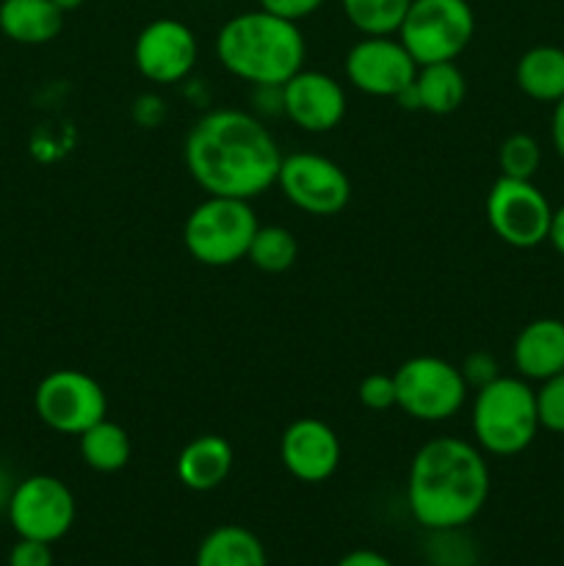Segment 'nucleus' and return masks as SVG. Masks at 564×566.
I'll list each match as a JSON object with an SVG mask.
<instances>
[{"mask_svg":"<svg viewBox=\"0 0 564 566\" xmlns=\"http://www.w3.org/2000/svg\"><path fill=\"white\" fill-rule=\"evenodd\" d=\"M130 437L114 420L103 418L81 434V457L97 473H119L130 462Z\"/></svg>","mask_w":564,"mask_h":566,"instance_id":"obj_22","label":"nucleus"},{"mask_svg":"<svg viewBox=\"0 0 564 566\" xmlns=\"http://www.w3.org/2000/svg\"><path fill=\"white\" fill-rule=\"evenodd\" d=\"M75 512V495L55 475H28L25 481L14 484L6 509L17 536L48 542V545L70 534Z\"/></svg>","mask_w":564,"mask_h":566,"instance_id":"obj_10","label":"nucleus"},{"mask_svg":"<svg viewBox=\"0 0 564 566\" xmlns=\"http://www.w3.org/2000/svg\"><path fill=\"white\" fill-rule=\"evenodd\" d=\"M280 459L296 481L321 484L332 479L341 464V440L324 420L299 418L282 431Z\"/></svg>","mask_w":564,"mask_h":566,"instance_id":"obj_15","label":"nucleus"},{"mask_svg":"<svg viewBox=\"0 0 564 566\" xmlns=\"http://www.w3.org/2000/svg\"><path fill=\"white\" fill-rule=\"evenodd\" d=\"M542 164V147L529 133H512L498 147V166L501 177H514V180H534Z\"/></svg>","mask_w":564,"mask_h":566,"instance_id":"obj_25","label":"nucleus"},{"mask_svg":"<svg viewBox=\"0 0 564 566\" xmlns=\"http://www.w3.org/2000/svg\"><path fill=\"white\" fill-rule=\"evenodd\" d=\"M276 186L285 199L310 216H335L352 199V180L335 160L315 153H293L282 158Z\"/></svg>","mask_w":564,"mask_h":566,"instance_id":"obj_11","label":"nucleus"},{"mask_svg":"<svg viewBox=\"0 0 564 566\" xmlns=\"http://www.w3.org/2000/svg\"><path fill=\"white\" fill-rule=\"evenodd\" d=\"M359 403L370 412H387L396 407V379L390 374H370L359 381Z\"/></svg>","mask_w":564,"mask_h":566,"instance_id":"obj_28","label":"nucleus"},{"mask_svg":"<svg viewBox=\"0 0 564 566\" xmlns=\"http://www.w3.org/2000/svg\"><path fill=\"white\" fill-rule=\"evenodd\" d=\"M191 180L208 197L254 199L276 186L282 153L258 116L216 108L191 125L182 147Z\"/></svg>","mask_w":564,"mask_h":566,"instance_id":"obj_1","label":"nucleus"},{"mask_svg":"<svg viewBox=\"0 0 564 566\" xmlns=\"http://www.w3.org/2000/svg\"><path fill=\"white\" fill-rule=\"evenodd\" d=\"M216 55L230 75L252 86H282L304 70L307 42L299 31V22L258 9L230 17L221 25Z\"/></svg>","mask_w":564,"mask_h":566,"instance_id":"obj_3","label":"nucleus"},{"mask_svg":"<svg viewBox=\"0 0 564 566\" xmlns=\"http://www.w3.org/2000/svg\"><path fill=\"white\" fill-rule=\"evenodd\" d=\"M415 86L420 94V111L431 116H448L462 105L468 83L462 70L453 61H437V64L418 66Z\"/></svg>","mask_w":564,"mask_h":566,"instance_id":"obj_21","label":"nucleus"},{"mask_svg":"<svg viewBox=\"0 0 564 566\" xmlns=\"http://www.w3.org/2000/svg\"><path fill=\"white\" fill-rule=\"evenodd\" d=\"M11 492H14V484H11V479L6 470H0V512H6V509H9Z\"/></svg>","mask_w":564,"mask_h":566,"instance_id":"obj_36","label":"nucleus"},{"mask_svg":"<svg viewBox=\"0 0 564 566\" xmlns=\"http://www.w3.org/2000/svg\"><path fill=\"white\" fill-rule=\"evenodd\" d=\"M194 566H269L258 534L243 525H219L197 547Z\"/></svg>","mask_w":564,"mask_h":566,"instance_id":"obj_20","label":"nucleus"},{"mask_svg":"<svg viewBox=\"0 0 564 566\" xmlns=\"http://www.w3.org/2000/svg\"><path fill=\"white\" fill-rule=\"evenodd\" d=\"M547 241H551V247L556 249V252L564 258V205H558V208L553 210L551 232H547Z\"/></svg>","mask_w":564,"mask_h":566,"instance_id":"obj_34","label":"nucleus"},{"mask_svg":"<svg viewBox=\"0 0 564 566\" xmlns=\"http://www.w3.org/2000/svg\"><path fill=\"white\" fill-rule=\"evenodd\" d=\"M282 114L304 133H326L346 116V92L326 72L299 70L280 86Z\"/></svg>","mask_w":564,"mask_h":566,"instance_id":"obj_14","label":"nucleus"},{"mask_svg":"<svg viewBox=\"0 0 564 566\" xmlns=\"http://www.w3.org/2000/svg\"><path fill=\"white\" fill-rule=\"evenodd\" d=\"M53 3L59 6V9L64 11V14H66V11H75V9H81V6L86 3V0H53Z\"/></svg>","mask_w":564,"mask_h":566,"instance_id":"obj_37","label":"nucleus"},{"mask_svg":"<svg viewBox=\"0 0 564 566\" xmlns=\"http://www.w3.org/2000/svg\"><path fill=\"white\" fill-rule=\"evenodd\" d=\"M236 453L232 446L219 434L194 437L177 457V479L191 492H210L227 481L232 473Z\"/></svg>","mask_w":564,"mask_h":566,"instance_id":"obj_17","label":"nucleus"},{"mask_svg":"<svg viewBox=\"0 0 564 566\" xmlns=\"http://www.w3.org/2000/svg\"><path fill=\"white\" fill-rule=\"evenodd\" d=\"M9 566H53V551L48 542L20 536L9 553Z\"/></svg>","mask_w":564,"mask_h":566,"instance_id":"obj_30","label":"nucleus"},{"mask_svg":"<svg viewBox=\"0 0 564 566\" xmlns=\"http://www.w3.org/2000/svg\"><path fill=\"white\" fill-rule=\"evenodd\" d=\"M64 28V11L53 0H3L0 31L17 44H48Z\"/></svg>","mask_w":564,"mask_h":566,"instance_id":"obj_18","label":"nucleus"},{"mask_svg":"<svg viewBox=\"0 0 564 566\" xmlns=\"http://www.w3.org/2000/svg\"><path fill=\"white\" fill-rule=\"evenodd\" d=\"M393 99H396L404 111H420V94H418V86H415V81L409 83V86H404Z\"/></svg>","mask_w":564,"mask_h":566,"instance_id":"obj_35","label":"nucleus"},{"mask_svg":"<svg viewBox=\"0 0 564 566\" xmlns=\"http://www.w3.org/2000/svg\"><path fill=\"white\" fill-rule=\"evenodd\" d=\"M462 379L464 385H468V390L473 387V390H481L484 385H490V381H495L498 376V363L495 357H492L490 352H473L468 359L462 363Z\"/></svg>","mask_w":564,"mask_h":566,"instance_id":"obj_29","label":"nucleus"},{"mask_svg":"<svg viewBox=\"0 0 564 566\" xmlns=\"http://www.w3.org/2000/svg\"><path fill=\"white\" fill-rule=\"evenodd\" d=\"M335 566H396V564H393L387 556H382V553L368 551V547H359V551L346 553V556H343Z\"/></svg>","mask_w":564,"mask_h":566,"instance_id":"obj_32","label":"nucleus"},{"mask_svg":"<svg viewBox=\"0 0 564 566\" xmlns=\"http://www.w3.org/2000/svg\"><path fill=\"white\" fill-rule=\"evenodd\" d=\"M490 497V468L481 448L459 437H435L415 453L407 503L426 531H462Z\"/></svg>","mask_w":564,"mask_h":566,"instance_id":"obj_2","label":"nucleus"},{"mask_svg":"<svg viewBox=\"0 0 564 566\" xmlns=\"http://www.w3.org/2000/svg\"><path fill=\"white\" fill-rule=\"evenodd\" d=\"M490 230L512 249H534L547 241L553 208L531 180L498 177L487 193Z\"/></svg>","mask_w":564,"mask_h":566,"instance_id":"obj_9","label":"nucleus"},{"mask_svg":"<svg viewBox=\"0 0 564 566\" xmlns=\"http://www.w3.org/2000/svg\"><path fill=\"white\" fill-rule=\"evenodd\" d=\"M473 33L476 17L468 0H412L398 28V39L418 66L457 61Z\"/></svg>","mask_w":564,"mask_h":566,"instance_id":"obj_6","label":"nucleus"},{"mask_svg":"<svg viewBox=\"0 0 564 566\" xmlns=\"http://www.w3.org/2000/svg\"><path fill=\"white\" fill-rule=\"evenodd\" d=\"M33 407L48 429L81 437L108 415V396L94 376L75 368H61L39 381Z\"/></svg>","mask_w":564,"mask_h":566,"instance_id":"obj_8","label":"nucleus"},{"mask_svg":"<svg viewBox=\"0 0 564 566\" xmlns=\"http://www.w3.org/2000/svg\"><path fill=\"white\" fill-rule=\"evenodd\" d=\"M412 0H341L346 20L363 36H393Z\"/></svg>","mask_w":564,"mask_h":566,"instance_id":"obj_23","label":"nucleus"},{"mask_svg":"<svg viewBox=\"0 0 564 566\" xmlns=\"http://www.w3.org/2000/svg\"><path fill=\"white\" fill-rule=\"evenodd\" d=\"M321 6H324V0H260V9L271 11V14L291 22L307 20L310 14H315V11L321 9Z\"/></svg>","mask_w":564,"mask_h":566,"instance_id":"obj_31","label":"nucleus"},{"mask_svg":"<svg viewBox=\"0 0 564 566\" xmlns=\"http://www.w3.org/2000/svg\"><path fill=\"white\" fill-rule=\"evenodd\" d=\"M514 83L525 97L556 105L564 99V50L553 44L525 50L514 66Z\"/></svg>","mask_w":564,"mask_h":566,"instance_id":"obj_19","label":"nucleus"},{"mask_svg":"<svg viewBox=\"0 0 564 566\" xmlns=\"http://www.w3.org/2000/svg\"><path fill=\"white\" fill-rule=\"evenodd\" d=\"M551 142L553 149H556L558 158L564 160V99H558L553 105V116H551Z\"/></svg>","mask_w":564,"mask_h":566,"instance_id":"obj_33","label":"nucleus"},{"mask_svg":"<svg viewBox=\"0 0 564 566\" xmlns=\"http://www.w3.org/2000/svg\"><path fill=\"white\" fill-rule=\"evenodd\" d=\"M512 363L525 381H545L564 374V321L536 318L518 332Z\"/></svg>","mask_w":564,"mask_h":566,"instance_id":"obj_16","label":"nucleus"},{"mask_svg":"<svg viewBox=\"0 0 564 566\" xmlns=\"http://www.w3.org/2000/svg\"><path fill=\"white\" fill-rule=\"evenodd\" d=\"M197 36L191 28L171 17H160L142 28L133 44V61L142 77L158 86L180 83L197 64Z\"/></svg>","mask_w":564,"mask_h":566,"instance_id":"obj_12","label":"nucleus"},{"mask_svg":"<svg viewBox=\"0 0 564 566\" xmlns=\"http://www.w3.org/2000/svg\"><path fill=\"white\" fill-rule=\"evenodd\" d=\"M534 398L540 429L564 434V374L540 381V390H534Z\"/></svg>","mask_w":564,"mask_h":566,"instance_id":"obj_27","label":"nucleus"},{"mask_svg":"<svg viewBox=\"0 0 564 566\" xmlns=\"http://www.w3.org/2000/svg\"><path fill=\"white\" fill-rule=\"evenodd\" d=\"M258 227V216L247 199L208 197L188 213L182 243L197 263L224 269L247 258Z\"/></svg>","mask_w":564,"mask_h":566,"instance_id":"obj_5","label":"nucleus"},{"mask_svg":"<svg viewBox=\"0 0 564 566\" xmlns=\"http://www.w3.org/2000/svg\"><path fill=\"white\" fill-rule=\"evenodd\" d=\"M247 258L254 269L265 271V274H282L296 263L299 241L285 227H258Z\"/></svg>","mask_w":564,"mask_h":566,"instance_id":"obj_24","label":"nucleus"},{"mask_svg":"<svg viewBox=\"0 0 564 566\" xmlns=\"http://www.w3.org/2000/svg\"><path fill=\"white\" fill-rule=\"evenodd\" d=\"M396 379V407L412 420L442 423L462 409L468 385L462 370L440 357H412L393 374Z\"/></svg>","mask_w":564,"mask_h":566,"instance_id":"obj_7","label":"nucleus"},{"mask_svg":"<svg viewBox=\"0 0 564 566\" xmlns=\"http://www.w3.org/2000/svg\"><path fill=\"white\" fill-rule=\"evenodd\" d=\"M476 446L492 457H518L540 431L534 390L523 376H498L476 390L470 412Z\"/></svg>","mask_w":564,"mask_h":566,"instance_id":"obj_4","label":"nucleus"},{"mask_svg":"<svg viewBox=\"0 0 564 566\" xmlns=\"http://www.w3.org/2000/svg\"><path fill=\"white\" fill-rule=\"evenodd\" d=\"M426 558L431 566H476V553L459 531H431Z\"/></svg>","mask_w":564,"mask_h":566,"instance_id":"obj_26","label":"nucleus"},{"mask_svg":"<svg viewBox=\"0 0 564 566\" xmlns=\"http://www.w3.org/2000/svg\"><path fill=\"white\" fill-rule=\"evenodd\" d=\"M418 64L401 39L365 36L346 53V77L357 92L370 97H396L415 81Z\"/></svg>","mask_w":564,"mask_h":566,"instance_id":"obj_13","label":"nucleus"}]
</instances>
